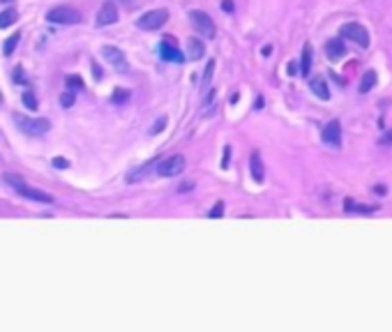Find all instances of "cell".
Returning a JSON list of instances; mask_svg holds the SVG:
<instances>
[{
    "instance_id": "2e32d148",
    "label": "cell",
    "mask_w": 392,
    "mask_h": 332,
    "mask_svg": "<svg viewBox=\"0 0 392 332\" xmlns=\"http://www.w3.org/2000/svg\"><path fill=\"white\" fill-rule=\"evenodd\" d=\"M249 166H252V178L256 182H263V162H261L259 152H252V159H249Z\"/></svg>"
},
{
    "instance_id": "cb8c5ba5",
    "label": "cell",
    "mask_w": 392,
    "mask_h": 332,
    "mask_svg": "<svg viewBox=\"0 0 392 332\" xmlns=\"http://www.w3.org/2000/svg\"><path fill=\"white\" fill-rule=\"evenodd\" d=\"M212 72H215V60H208V67H205V72H203V85L210 83Z\"/></svg>"
},
{
    "instance_id": "f546056e",
    "label": "cell",
    "mask_w": 392,
    "mask_h": 332,
    "mask_svg": "<svg viewBox=\"0 0 392 332\" xmlns=\"http://www.w3.org/2000/svg\"><path fill=\"white\" fill-rule=\"evenodd\" d=\"M164 125H166V118H159V120L155 122V127H152V134H159L164 129Z\"/></svg>"
},
{
    "instance_id": "8d00e7d4",
    "label": "cell",
    "mask_w": 392,
    "mask_h": 332,
    "mask_svg": "<svg viewBox=\"0 0 392 332\" xmlns=\"http://www.w3.org/2000/svg\"><path fill=\"white\" fill-rule=\"evenodd\" d=\"M374 192L376 194H386V187H381V185H379V187H374Z\"/></svg>"
},
{
    "instance_id": "ffe728a7",
    "label": "cell",
    "mask_w": 392,
    "mask_h": 332,
    "mask_svg": "<svg viewBox=\"0 0 392 332\" xmlns=\"http://www.w3.org/2000/svg\"><path fill=\"white\" fill-rule=\"evenodd\" d=\"M18 18V14H16V9H5V12H0V28H9V25L14 23Z\"/></svg>"
},
{
    "instance_id": "6da1fadb",
    "label": "cell",
    "mask_w": 392,
    "mask_h": 332,
    "mask_svg": "<svg viewBox=\"0 0 392 332\" xmlns=\"http://www.w3.org/2000/svg\"><path fill=\"white\" fill-rule=\"evenodd\" d=\"M14 122L18 125V129L23 134H30V136H42L51 129V122L46 118H25V115H14Z\"/></svg>"
},
{
    "instance_id": "e575fe53",
    "label": "cell",
    "mask_w": 392,
    "mask_h": 332,
    "mask_svg": "<svg viewBox=\"0 0 392 332\" xmlns=\"http://www.w3.org/2000/svg\"><path fill=\"white\" fill-rule=\"evenodd\" d=\"M296 67H298L296 60H291V62H289V74H291V76H296Z\"/></svg>"
},
{
    "instance_id": "d4e9b609",
    "label": "cell",
    "mask_w": 392,
    "mask_h": 332,
    "mask_svg": "<svg viewBox=\"0 0 392 332\" xmlns=\"http://www.w3.org/2000/svg\"><path fill=\"white\" fill-rule=\"evenodd\" d=\"M224 215V203L219 201V203H215V208H212L210 212H208V217H212V219H217V217H222Z\"/></svg>"
},
{
    "instance_id": "52a82bcc",
    "label": "cell",
    "mask_w": 392,
    "mask_h": 332,
    "mask_svg": "<svg viewBox=\"0 0 392 332\" xmlns=\"http://www.w3.org/2000/svg\"><path fill=\"white\" fill-rule=\"evenodd\" d=\"M102 55H104V60L111 62V65H113L118 72H127V69H129V65H127V58H125V53H122L120 48L104 46L102 48Z\"/></svg>"
},
{
    "instance_id": "ac0fdd59",
    "label": "cell",
    "mask_w": 392,
    "mask_h": 332,
    "mask_svg": "<svg viewBox=\"0 0 392 332\" xmlns=\"http://www.w3.org/2000/svg\"><path fill=\"white\" fill-rule=\"evenodd\" d=\"M309 72H312V44H305V46H302L300 74L302 76H309Z\"/></svg>"
},
{
    "instance_id": "4fadbf2b",
    "label": "cell",
    "mask_w": 392,
    "mask_h": 332,
    "mask_svg": "<svg viewBox=\"0 0 392 332\" xmlns=\"http://www.w3.org/2000/svg\"><path fill=\"white\" fill-rule=\"evenodd\" d=\"M309 85H312L314 95L319 97V99H330V90H328L326 79H323V76H314V79L309 81Z\"/></svg>"
},
{
    "instance_id": "44dd1931",
    "label": "cell",
    "mask_w": 392,
    "mask_h": 332,
    "mask_svg": "<svg viewBox=\"0 0 392 332\" xmlns=\"http://www.w3.org/2000/svg\"><path fill=\"white\" fill-rule=\"evenodd\" d=\"M18 39H21V32H14L12 37H7L5 44H2V53H5V55H12L14 48H16V44H18Z\"/></svg>"
},
{
    "instance_id": "1f68e13d",
    "label": "cell",
    "mask_w": 392,
    "mask_h": 332,
    "mask_svg": "<svg viewBox=\"0 0 392 332\" xmlns=\"http://www.w3.org/2000/svg\"><path fill=\"white\" fill-rule=\"evenodd\" d=\"M53 166H55V169H67V166H69V162H67V159H62V157H55L53 159Z\"/></svg>"
},
{
    "instance_id": "9a60e30c",
    "label": "cell",
    "mask_w": 392,
    "mask_h": 332,
    "mask_svg": "<svg viewBox=\"0 0 392 332\" xmlns=\"http://www.w3.org/2000/svg\"><path fill=\"white\" fill-rule=\"evenodd\" d=\"M376 83H379V74H376L374 69H367V72L362 74V81H360V85H358V90H360V92H369Z\"/></svg>"
},
{
    "instance_id": "4316f807",
    "label": "cell",
    "mask_w": 392,
    "mask_h": 332,
    "mask_svg": "<svg viewBox=\"0 0 392 332\" xmlns=\"http://www.w3.org/2000/svg\"><path fill=\"white\" fill-rule=\"evenodd\" d=\"M14 81L16 83H25V74H23V67L16 65V69H14Z\"/></svg>"
},
{
    "instance_id": "e0dca14e",
    "label": "cell",
    "mask_w": 392,
    "mask_h": 332,
    "mask_svg": "<svg viewBox=\"0 0 392 332\" xmlns=\"http://www.w3.org/2000/svg\"><path fill=\"white\" fill-rule=\"evenodd\" d=\"M155 166H157V162H148V164H143V166H139L136 171H132V173L127 175V182H139V180H143L145 175L150 173Z\"/></svg>"
},
{
    "instance_id": "5bb4252c",
    "label": "cell",
    "mask_w": 392,
    "mask_h": 332,
    "mask_svg": "<svg viewBox=\"0 0 392 332\" xmlns=\"http://www.w3.org/2000/svg\"><path fill=\"white\" fill-rule=\"evenodd\" d=\"M203 53H205V48H203V44H201V39L189 37L187 39V58L189 60H199Z\"/></svg>"
},
{
    "instance_id": "7402d4cb",
    "label": "cell",
    "mask_w": 392,
    "mask_h": 332,
    "mask_svg": "<svg viewBox=\"0 0 392 332\" xmlns=\"http://www.w3.org/2000/svg\"><path fill=\"white\" fill-rule=\"evenodd\" d=\"M23 104H25V106H28L30 111H35V109H37V97L32 95L30 90H25V92H23Z\"/></svg>"
},
{
    "instance_id": "9c48e42d",
    "label": "cell",
    "mask_w": 392,
    "mask_h": 332,
    "mask_svg": "<svg viewBox=\"0 0 392 332\" xmlns=\"http://www.w3.org/2000/svg\"><path fill=\"white\" fill-rule=\"evenodd\" d=\"M16 192L23 196V199H30V201H37V203H53V196L51 194H46V192H39V189H35V187H28V185H18L16 187Z\"/></svg>"
},
{
    "instance_id": "7c38bea8",
    "label": "cell",
    "mask_w": 392,
    "mask_h": 332,
    "mask_svg": "<svg viewBox=\"0 0 392 332\" xmlns=\"http://www.w3.org/2000/svg\"><path fill=\"white\" fill-rule=\"evenodd\" d=\"M326 55L330 58L332 62H337V60H342L346 55V48H344V37L339 35V37H335V39H330V42L326 44Z\"/></svg>"
},
{
    "instance_id": "d590c367",
    "label": "cell",
    "mask_w": 392,
    "mask_h": 332,
    "mask_svg": "<svg viewBox=\"0 0 392 332\" xmlns=\"http://www.w3.org/2000/svg\"><path fill=\"white\" fill-rule=\"evenodd\" d=\"M222 9H226V12H233V2H231V0L222 2Z\"/></svg>"
},
{
    "instance_id": "f35d334b",
    "label": "cell",
    "mask_w": 392,
    "mask_h": 332,
    "mask_svg": "<svg viewBox=\"0 0 392 332\" xmlns=\"http://www.w3.org/2000/svg\"><path fill=\"white\" fill-rule=\"evenodd\" d=\"M0 104H2V97H0Z\"/></svg>"
},
{
    "instance_id": "8fae6325",
    "label": "cell",
    "mask_w": 392,
    "mask_h": 332,
    "mask_svg": "<svg viewBox=\"0 0 392 332\" xmlns=\"http://www.w3.org/2000/svg\"><path fill=\"white\" fill-rule=\"evenodd\" d=\"M323 141H326L328 145H335V148L342 145V125H339V120H330L326 125V129H323Z\"/></svg>"
},
{
    "instance_id": "d6986e66",
    "label": "cell",
    "mask_w": 392,
    "mask_h": 332,
    "mask_svg": "<svg viewBox=\"0 0 392 332\" xmlns=\"http://www.w3.org/2000/svg\"><path fill=\"white\" fill-rule=\"evenodd\" d=\"M344 208L349 212H365V215H369V212L376 210V206H360V203H356V201H351V199L344 201Z\"/></svg>"
},
{
    "instance_id": "f1b7e54d",
    "label": "cell",
    "mask_w": 392,
    "mask_h": 332,
    "mask_svg": "<svg viewBox=\"0 0 392 332\" xmlns=\"http://www.w3.org/2000/svg\"><path fill=\"white\" fill-rule=\"evenodd\" d=\"M67 85H69V88H81L83 81L78 79V76H69V79H67Z\"/></svg>"
},
{
    "instance_id": "603a6c76",
    "label": "cell",
    "mask_w": 392,
    "mask_h": 332,
    "mask_svg": "<svg viewBox=\"0 0 392 332\" xmlns=\"http://www.w3.org/2000/svg\"><path fill=\"white\" fill-rule=\"evenodd\" d=\"M127 97H129V92L122 90V88H118V90H113V97H111V102H113V104H120V102H125Z\"/></svg>"
},
{
    "instance_id": "484cf974",
    "label": "cell",
    "mask_w": 392,
    "mask_h": 332,
    "mask_svg": "<svg viewBox=\"0 0 392 332\" xmlns=\"http://www.w3.org/2000/svg\"><path fill=\"white\" fill-rule=\"evenodd\" d=\"M60 104H62V106H65V109H67V106H72V104H74V92H72V90L62 92V97H60Z\"/></svg>"
},
{
    "instance_id": "83f0119b",
    "label": "cell",
    "mask_w": 392,
    "mask_h": 332,
    "mask_svg": "<svg viewBox=\"0 0 392 332\" xmlns=\"http://www.w3.org/2000/svg\"><path fill=\"white\" fill-rule=\"evenodd\" d=\"M229 162H231V145H226V148H224V157H222V166H224V169L229 166Z\"/></svg>"
},
{
    "instance_id": "74e56055",
    "label": "cell",
    "mask_w": 392,
    "mask_h": 332,
    "mask_svg": "<svg viewBox=\"0 0 392 332\" xmlns=\"http://www.w3.org/2000/svg\"><path fill=\"white\" fill-rule=\"evenodd\" d=\"M125 2H127V5H129V2H134V0H125Z\"/></svg>"
},
{
    "instance_id": "8992f818",
    "label": "cell",
    "mask_w": 392,
    "mask_h": 332,
    "mask_svg": "<svg viewBox=\"0 0 392 332\" xmlns=\"http://www.w3.org/2000/svg\"><path fill=\"white\" fill-rule=\"evenodd\" d=\"M189 21H192V25L201 32V35L215 37V23H212V18L205 12H201V9H192V12H189Z\"/></svg>"
},
{
    "instance_id": "30bf717a",
    "label": "cell",
    "mask_w": 392,
    "mask_h": 332,
    "mask_svg": "<svg viewBox=\"0 0 392 332\" xmlns=\"http://www.w3.org/2000/svg\"><path fill=\"white\" fill-rule=\"evenodd\" d=\"M118 21V7H115L113 0L104 2L102 9L97 12V25H111Z\"/></svg>"
},
{
    "instance_id": "3957f363",
    "label": "cell",
    "mask_w": 392,
    "mask_h": 332,
    "mask_svg": "<svg viewBox=\"0 0 392 332\" xmlns=\"http://www.w3.org/2000/svg\"><path fill=\"white\" fill-rule=\"evenodd\" d=\"M339 35L344 37V39H351V42H356L360 48H367L369 46V32L365 25L360 23H344L342 25V30H339Z\"/></svg>"
},
{
    "instance_id": "ba28073f",
    "label": "cell",
    "mask_w": 392,
    "mask_h": 332,
    "mask_svg": "<svg viewBox=\"0 0 392 332\" xmlns=\"http://www.w3.org/2000/svg\"><path fill=\"white\" fill-rule=\"evenodd\" d=\"M159 53H162V58L166 62H182V60H185V55L178 51V46H175V39L171 35L164 37L162 46H159Z\"/></svg>"
},
{
    "instance_id": "d6a6232c",
    "label": "cell",
    "mask_w": 392,
    "mask_h": 332,
    "mask_svg": "<svg viewBox=\"0 0 392 332\" xmlns=\"http://www.w3.org/2000/svg\"><path fill=\"white\" fill-rule=\"evenodd\" d=\"M92 76H95L97 81L102 79V69H99V65H97V62H92Z\"/></svg>"
},
{
    "instance_id": "7a4b0ae2",
    "label": "cell",
    "mask_w": 392,
    "mask_h": 332,
    "mask_svg": "<svg viewBox=\"0 0 392 332\" xmlns=\"http://www.w3.org/2000/svg\"><path fill=\"white\" fill-rule=\"evenodd\" d=\"M46 18L51 23H60V25H72V23H81V12L74 9L69 5H60V7H53L48 9Z\"/></svg>"
},
{
    "instance_id": "5b68a950",
    "label": "cell",
    "mask_w": 392,
    "mask_h": 332,
    "mask_svg": "<svg viewBox=\"0 0 392 332\" xmlns=\"http://www.w3.org/2000/svg\"><path fill=\"white\" fill-rule=\"evenodd\" d=\"M185 164H187V162H185V157H182V155H171V157L162 159V162H157L155 171L159 175H166V178H171V175L182 173Z\"/></svg>"
},
{
    "instance_id": "277c9868",
    "label": "cell",
    "mask_w": 392,
    "mask_h": 332,
    "mask_svg": "<svg viewBox=\"0 0 392 332\" xmlns=\"http://www.w3.org/2000/svg\"><path fill=\"white\" fill-rule=\"evenodd\" d=\"M166 21H169V12L166 9H150L141 18H136V25H139L141 30H159Z\"/></svg>"
},
{
    "instance_id": "4dcf8cb0",
    "label": "cell",
    "mask_w": 392,
    "mask_h": 332,
    "mask_svg": "<svg viewBox=\"0 0 392 332\" xmlns=\"http://www.w3.org/2000/svg\"><path fill=\"white\" fill-rule=\"evenodd\" d=\"M379 143H381V145H392V129H390V132H386L383 136H381Z\"/></svg>"
},
{
    "instance_id": "836d02e7",
    "label": "cell",
    "mask_w": 392,
    "mask_h": 332,
    "mask_svg": "<svg viewBox=\"0 0 392 332\" xmlns=\"http://www.w3.org/2000/svg\"><path fill=\"white\" fill-rule=\"evenodd\" d=\"M192 187H194V182H182L180 187H178V192H189Z\"/></svg>"
}]
</instances>
